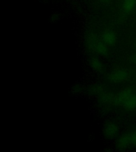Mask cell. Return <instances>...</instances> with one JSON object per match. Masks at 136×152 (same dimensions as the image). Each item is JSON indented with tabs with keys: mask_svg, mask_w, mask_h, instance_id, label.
Listing matches in <instances>:
<instances>
[{
	"mask_svg": "<svg viewBox=\"0 0 136 152\" xmlns=\"http://www.w3.org/2000/svg\"><path fill=\"white\" fill-rule=\"evenodd\" d=\"M115 103L128 110L136 109V94L132 90H125L115 97Z\"/></svg>",
	"mask_w": 136,
	"mask_h": 152,
	"instance_id": "6da1fadb",
	"label": "cell"
},
{
	"mask_svg": "<svg viewBox=\"0 0 136 152\" xmlns=\"http://www.w3.org/2000/svg\"><path fill=\"white\" fill-rule=\"evenodd\" d=\"M129 73L125 70H117L110 74L109 79L113 83H122L129 78Z\"/></svg>",
	"mask_w": 136,
	"mask_h": 152,
	"instance_id": "7a4b0ae2",
	"label": "cell"
},
{
	"mask_svg": "<svg viewBox=\"0 0 136 152\" xmlns=\"http://www.w3.org/2000/svg\"><path fill=\"white\" fill-rule=\"evenodd\" d=\"M131 144V134H124L117 141V147L119 149H125Z\"/></svg>",
	"mask_w": 136,
	"mask_h": 152,
	"instance_id": "3957f363",
	"label": "cell"
},
{
	"mask_svg": "<svg viewBox=\"0 0 136 152\" xmlns=\"http://www.w3.org/2000/svg\"><path fill=\"white\" fill-rule=\"evenodd\" d=\"M101 40L106 45H112L116 41V36L111 31H105L101 36Z\"/></svg>",
	"mask_w": 136,
	"mask_h": 152,
	"instance_id": "277c9868",
	"label": "cell"
},
{
	"mask_svg": "<svg viewBox=\"0 0 136 152\" xmlns=\"http://www.w3.org/2000/svg\"><path fill=\"white\" fill-rule=\"evenodd\" d=\"M103 132L107 137H114L118 132V127L115 124L111 122L105 125Z\"/></svg>",
	"mask_w": 136,
	"mask_h": 152,
	"instance_id": "5b68a950",
	"label": "cell"
},
{
	"mask_svg": "<svg viewBox=\"0 0 136 152\" xmlns=\"http://www.w3.org/2000/svg\"><path fill=\"white\" fill-rule=\"evenodd\" d=\"M100 102H102L104 104H111V103H115V97L111 94H107L106 92L101 93L100 95Z\"/></svg>",
	"mask_w": 136,
	"mask_h": 152,
	"instance_id": "8992f818",
	"label": "cell"
},
{
	"mask_svg": "<svg viewBox=\"0 0 136 152\" xmlns=\"http://www.w3.org/2000/svg\"><path fill=\"white\" fill-rule=\"evenodd\" d=\"M136 7V0H124L123 4V9L125 12L132 11Z\"/></svg>",
	"mask_w": 136,
	"mask_h": 152,
	"instance_id": "52a82bcc",
	"label": "cell"
},
{
	"mask_svg": "<svg viewBox=\"0 0 136 152\" xmlns=\"http://www.w3.org/2000/svg\"><path fill=\"white\" fill-rule=\"evenodd\" d=\"M100 40H98L96 39V37L93 34H90L88 36V38H87V45H88V48L92 51H95V48L97 45V43L99 42Z\"/></svg>",
	"mask_w": 136,
	"mask_h": 152,
	"instance_id": "ba28073f",
	"label": "cell"
},
{
	"mask_svg": "<svg viewBox=\"0 0 136 152\" xmlns=\"http://www.w3.org/2000/svg\"><path fill=\"white\" fill-rule=\"evenodd\" d=\"M94 52H97L100 55H106L107 53V45L104 44L103 41H99L97 45L95 48V51Z\"/></svg>",
	"mask_w": 136,
	"mask_h": 152,
	"instance_id": "9c48e42d",
	"label": "cell"
},
{
	"mask_svg": "<svg viewBox=\"0 0 136 152\" xmlns=\"http://www.w3.org/2000/svg\"><path fill=\"white\" fill-rule=\"evenodd\" d=\"M89 64H90L91 67L95 71H100L102 70L103 68V65L101 64V62L98 59H95V58H93L90 60L89 62Z\"/></svg>",
	"mask_w": 136,
	"mask_h": 152,
	"instance_id": "30bf717a",
	"label": "cell"
},
{
	"mask_svg": "<svg viewBox=\"0 0 136 152\" xmlns=\"http://www.w3.org/2000/svg\"><path fill=\"white\" fill-rule=\"evenodd\" d=\"M92 90L93 91V93H95V94H96L98 95H100L101 93L103 92V88L101 86H94L92 89Z\"/></svg>",
	"mask_w": 136,
	"mask_h": 152,
	"instance_id": "8fae6325",
	"label": "cell"
},
{
	"mask_svg": "<svg viewBox=\"0 0 136 152\" xmlns=\"http://www.w3.org/2000/svg\"><path fill=\"white\" fill-rule=\"evenodd\" d=\"M131 144L136 146V130L131 134Z\"/></svg>",
	"mask_w": 136,
	"mask_h": 152,
	"instance_id": "7c38bea8",
	"label": "cell"
},
{
	"mask_svg": "<svg viewBox=\"0 0 136 152\" xmlns=\"http://www.w3.org/2000/svg\"><path fill=\"white\" fill-rule=\"evenodd\" d=\"M51 18V21H57L59 20L60 17L57 14H53L51 15V18Z\"/></svg>",
	"mask_w": 136,
	"mask_h": 152,
	"instance_id": "4fadbf2b",
	"label": "cell"
},
{
	"mask_svg": "<svg viewBox=\"0 0 136 152\" xmlns=\"http://www.w3.org/2000/svg\"><path fill=\"white\" fill-rule=\"evenodd\" d=\"M81 88L79 86H75L74 87H72V92H74L75 94H78L79 92H81Z\"/></svg>",
	"mask_w": 136,
	"mask_h": 152,
	"instance_id": "5bb4252c",
	"label": "cell"
},
{
	"mask_svg": "<svg viewBox=\"0 0 136 152\" xmlns=\"http://www.w3.org/2000/svg\"><path fill=\"white\" fill-rule=\"evenodd\" d=\"M110 0H100V2H103V3H107V2H109Z\"/></svg>",
	"mask_w": 136,
	"mask_h": 152,
	"instance_id": "9a60e30c",
	"label": "cell"
}]
</instances>
